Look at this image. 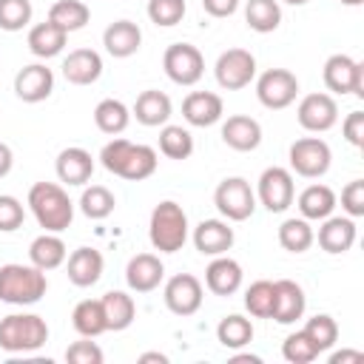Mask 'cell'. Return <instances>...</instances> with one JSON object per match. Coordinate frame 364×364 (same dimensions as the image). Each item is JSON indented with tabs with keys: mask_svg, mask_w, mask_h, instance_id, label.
I'll return each instance as SVG.
<instances>
[{
	"mask_svg": "<svg viewBox=\"0 0 364 364\" xmlns=\"http://www.w3.org/2000/svg\"><path fill=\"white\" fill-rule=\"evenodd\" d=\"M100 162L114 176H122V179H131V182H142L156 171L159 159H156V151L151 145H136L131 139L117 136V139L102 145Z\"/></svg>",
	"mask_w": 364,
	"mask_h": 364,
	"instance_id": "1",
	"label": "cell"
},
{
	"mask_svg": "<svg viewBox=\"0 0 364 364\" xmlns=\"http://www.w3.org/2000/svg\"><path fill=\"white\" fill-rule=\"evenodd\" d=\"M28 208L37 225L48 233H60L74 222V202L57 182H34L28 191Z\"/></svg>",
	"mask_w": 364,
	"mask_h": 364,
	"instance_id": "2",
	"label": "cell"
},
{
	"mask_svg": "<svg viewBox=\"0 0 364 364\" xmlns=\"http://www.w3.org/2000/svg\"><path fill=\"white\" fill-rule=\"evenodd\" d=\"M48 290V279L46 270L34 267V264H3L0 267V301L6 304H37Z\"/></svg>",
	"mask_w": 364,
	"mask_h": 364,
	"instance_id": "3",
	"label": "cell"
},
{
	"mask_svg": "<svg viewBox=\"0 0 364 364\" xmlns=\"http://www.w3.org/2000/svg\"><path fill=\"white\" fill-rule=\"evenodd\" d=\"M148 239H151L154 250H159V253L182 250V245L188 242V213L182 210V205H176L173 199L159 202L151 210Z\"/></svg>",
	"mask_w": 364,
	"mask_h": 364,
	"instance_id": "4",
	"label": "cell"
},
{
	"mask_svg": "<svg viewBox=\"0 0 364 364\" xmlns=\"http://www.w3.org/2000/svg\"><path fill=\"white\" fill-rule=\"evenodd\" d=\"M48 341V324L37 313H11L0 318V347L6 353H34Z\"/></svg>",
	"mask_w": 364,
	"mask_h": 364,
	"instance_id": "5",
	"label": "cell"
},
{
	"mask_svg": "<svg viewBox=\"0 0 364 364\" xmlns=\"http://www.w3.org/2000/svg\"><path fill=\"white\" fill-rule=\"evenodd\" d=\"M213 205L228 222H245L256 210V193L245 176H228L216 185Z\"/></svg>",
	"mask_w": 364,
	"mask_h": 364,
	"instance_id": "6",
	"label": "cell"
},
{
	"mask_svg": "<svg viewBox=\"0 0 364 364\" xmlns=\"http://www.w3.org/2000/svg\"><path fill=\"white\" fill-rule=\"evenodd\" d=\"M162 68L176 85H196L205 74V57L191 43H173L162 54Z\"/></svg>",
	"mask_w": 364,
	"mask_h": 364,
	"instance_id": "7",
	"label": "cell"
},
{
	"mask_svg": "<svg viewBox=\"0 0 364 364\" xmlns=\"http://www.w3.org/2000/svg\"><path fill=\"white\" fill-rule=\"evenodd\" d=\"M290 168L304 179H318L330 171L333 151L321 136H301L290 145Z\"/></svg>",
	"mask_w": 364,
	"mask_h": 364,
	"instance_id": "8",
	"label": "cell"
},
{
	"mask_svg": "<svg viewBox=\"0 0 364 364\" xmlns=\"http://www.w3.org/2000/svg\"><path fill=\"white\" fill-rule=\"evenodd\" d=\"M256 97H259V102L264 108L282 111V108H287V105L296 102V97H299V80L287 68H267L256 80Z\"/></svg>",
	"mask_w": 364,
	"mask_h": 364,
	"instance_id": "9",
	"label": "cell"
},
{
	"mask_svg": "<svg viewBox=\"0 0 364 364\" xmlns=\"http://www.w3.org/2000/svg\"><path fill=\"white\" fill-rule=\"evenodd\" d=\"M213 74H216V82L225 91L247 88L256 77V57L247 48H228V51L219 54V60L213 65Z\"/></svg>",
	"mask_w": 364,
	"mask_h": 364,
	"instance_id": "10",
	"label": "cell"
},
{
	"mask_svg": "<svg viewBox=\"0 0 364 364\" xmlns=\"http://www.w3.org/2000/svg\"><path fill=\"white\" fill-rule=\"evenodd\" d=\"M256 199L270 210V213H284L293 199H296V185H293V173L287 168H264L259 176V188H256Z\"/></svg>",
	"mask_w": 364,
	"mask_h": 364,
	"instance_id": "11",
	"label": "cell"
},
{
	"mask_svg": "<svg viewBox=\"0 0 364 364\" xmlns=\"http://www.w3.org/2000/svg\"><path fill=\"white\" fill-rule=\"evenodd\" d=\"M324 85L333 94L364 97V65L350 54H333L324 63Z\"/></svg>",
	"mask_w": 364,
	"mask_h": 364,
	"instance_id": "12",
	"label": "cell"
},
{
	"mask_svg": "<svg viewBox=\"0 0 364 364\" xmlns=\"http://www.w3.org/2000/svg\"><path fill=\"white\" fill-rule=\"evenodd\" d=\"M296 119L304 131L310 134H324L338 122V102L333 94L327 91H316L301 97L299 108H296Z\"/></svg>",
	"mask_w": 364,
	"mask_h": 364,
	"instance_id": "13",
	"label": "cell"
},
{
	"mask_svg": "<svg viewBox=\"0 0 364 364\" xmlns=\"http://www.w3.org/2000/svg\"><path fill=\"white\" fill-rule=\"evenodd\" d=\"M205 290L193 273H176L165 282V304L173 316H193L202 307Z\"/></svg>",
	"mask_w": 364,
	"mask_h": 364,
	"instance_id": "14",
	"label": "cell"
},
{
	"mask_svg": "<svg viewBox=\"0 0 364 364\" xmlns=\"http://www.w3.org/2000/svg\"><path fill=\"white\" fill-rule=\"evenodd\" d=\"M51 91H54V71L46 68L43 63L23 65L14 77V94L23 102H43L51 97Z\"/></svg>",
	"mask_w": 364,
	"mask_h": 364,
	"instance_id": "15",
	"label": "cell"
},
{
	"mask_svg": "<svg viewBox=\"0 0 364 364\" xmlns=\"http://www.w3.org/2000/svg\"><path fill=\"white\" fill-rule=\"evenodd\" d=\"M162 279H165V264L159 256H154V253L131 256V262L125 267V282L134 293H151L162 284Z\"/></svg>",
	"mask_w": 364,
	"mask_h": 364,
	"instance_id": "16",
	"label": "cell"
},
{
	"mask_svg": "<svg viewBox=\"0 0 364 364\" xmlns=\"http://www.w3.org/2000/svg\"><path fill=\"white\" fill-rule=\"evenodd\" d=\"M233 228L225 219H202L193 228V247L202 256H222L233 247Z\"/></svg>",
	"mask_w": 364,
	"mask_h": 364,
	"instance_id": "17",
	"label": "cell"
},
{
	"mask_svg": "<svg viewBox=\"0 0 364 364\" xmlns=\"http://www.w3.org/2000/svg\"><path fill=\"white\" fill-rule=\"evenodd\" d=\"M102 270H105V259L97 247H77V250H71V256L65 262V273L74 287L97 284L102 279Z\"/></svg>",
	"mask_w": 364,
	"mask_h": 364,
	"instance_id": "18",
	"label": "cell"
},
{
	"mask_svg": "<svg viewBox=\"0 0 364 364\" xmlns=\"http://www.w3.org/2000/svg\"><path fill=\"white\" fill-rule=\"evenodd\" d=\"M225 114V105H222V97L213 94V91H191L182 102V117L188 125H196V128H208L213 122H219Z\"/></svg>",
	"mask_w": 364,
	"mask_h": 364,
	"instance_id": "19",
	"label": "cell"
},
{
	"mask_svg": "<svg viewBox=\"0 0 364 364\" xmlns=\"http://www.w3.org/2000/svg\"><path fill=\"white\" fill-rule=\"evenodd\" d=\"M222 142L233 151H256L262 145V125L247 114H233L222 122Z\"/></svg>",
	"mask_w": 364,
	"mask_h": 364,
	"instance_id": "20",
	"label": "cell"
},
{
	"mask_svg": "<svg viewBox=\"0 0 364 364\" xmlns=\"http://www.w3.org/2000/svg\"><path fill=\"white\" fill-rule=\"evenodd\" d=\"M276 287V301H273V321L279 324H293L304 316V307H307V299H304V290L301 284H296L293 279H279L273 282Z\"/></svg>",
	"mask_w": 364,
	"mask_h": 364,
	"instance_id": "21",
	"label": "cell"
},
{
	"mask_svg": "<svg viewBox=\"0 0 364 364\" xmlns=\"http://www.w3.org/2000/svg\"><path fill=\"white\" fill-rule=\"evenodd\" d=\"M205 287L213 296H233L242 287V264L230 256H213V262L205 270Z\"/></svg>",
	"mask_w": 364,
	"mask_h": 364,
	"instance_id": "22",
	"label": "cell"
},
{
	"mask_svg": "<svg viewBox=\"0 0 364 364\" xmlns=\"http://www.w3.org/2000/svg\"><path fill=\"white\" fill-rule=\"evenodd\" d=\"M63 77L74 85H91L102 77V57L94 48H74L63 60Z\"/></svg>",
	"mask_w": 364,
	"mask_h": 364,
	"instance_id": "23",
	"label": "cell"
},
{
	"mask_svg": "<svg viewBox=\"0 0 364 364\" xmlns=\"http://www.w3.org/2000/svg\"><path fill=\"white\" fill-rule=\"evenodd\" d=\"M318 247L324 253H347L355 245V222L350 216H327L318 228Z\"/></svg>",
	"mask_w": 364,
	"mask_h": 364,
	"instance_id": "24",
	"label": "cell"
},
{
	"mask_svg": "<svg viewBox=\"0 0 364 364\" xmlns=\"http://www.w3.org/2000/svg\"><path fill=\"white\" fill-rule=\"evenodd\" d=\"M173 114V102L165 91H156V88H148L136 97L134 108H131V117H136L139 125H148V128H156V125H165Z\"/></svg>",
	"mask_w": 364,
	"mask_h": 364,
	"instance_id": "25",
	"label": "cell"
},
{
	"mask_svg": "<svg viewBox=\"0 0 364 364\" xmlns=\"http://www.w3.org/2000/svg\"><path fill=\"white\" fill-rule=\"evenodd\" d=\"M102 46H105V51H108L111 57L125 60V57H131V54L139 51V46H142V31H139V26L131 23V20H117V23H111V26L102 31Z\"/></svg>",
	"mask_w": 364,
	"mask_h": 364,
	"instance_id": "26",
	"label": "cell"
},
{
	"mask_svg": "<svg viewBox=\"0 0 364 364\" xmlns=\"http://www.w3.org/2000/svg\"><path fill=\"white\" fill-rule=\"evenodd\" d=\"M54 168H57L60 182H65V185H85L91 179V173H94V156L85 148L71 145V148H63L57 154V165Z\"/></svg>",
	"mask_w": 364,
	"mask_h": 364,
	"instance_id": "27",
	"label": "cell"
},
{
	"mask_svg": "<svg viewBox=\"0 0 364 364\" xmlns=\"http://www.w3.org/2000/svg\"><path fill=\"white\" fill-rule=\"evenodd\" d=\"M296 205H299L301 219H307V222H321V219H327V216L336 210V193H333V188H327V185H307V188L299 193Z\"/></svg>",
	"mask_w": 364,
	"mask_h": 364,
	"instance_id": "28",
	"label": "cell"
},
{
	"mask_svg": "<svg viewBox=\"0 0 364 364\" xmlns=\"http://www.w3.org/2000/svg\"><path fill=\"white\" fill-rule=\"evenodd\" d=\"M65 40H68V34L60 26H54L51 20H46V23L31 26V31H28V51L34 57H40V60H48V57H57L65 48Z\"/></svg>",
	"mask_w": 364,
	"mask_h": 364,
	"instance_id": "29",
	"label": "cell"
},
{
	"mask_svg": "<svg viewBox=\"0 0 364 364\" xmlns=\"http://www.w3.org/2000/svg\"><path fill=\"white\" fill-rule=\"evenodd\" d=\"M28 259L40 270H54V267H60L68 259V250H65V242L57 233H48L46 230V233H40L28 245Z\"/></svg>",
	"mask_w": 364,
	"mask_h": 364,
	"instance_id": "30",
	"label": "cell"
},
{
	"mask_svg": "<svg viewBox=\"0 0 364 364\" xmlns=\"http://www.w3.org/2000/svg\"><path fill=\"white\" fill-rule=\"evenodd\" d=\"M102 313H105V327L108 330H125L131 327L134 316H136V304H134V296H128L125 290H108L102 299Z\"/></svg>",
	"mask_w": 364,
	"mask_h": 364,
	"instance_id": "31",
	"label": "cell"
},
{
	"mask_svg": "<svg viewBox=\"0 0 364 364\" xmlns=\"http://www.w3.org/2000/svg\"><path fill=\"white\" fill-rule=\"evenodd\" d=\"M94 122H97V128H100L102 134L117 136V134H122V131L128 128V122H131V108H128L122 100H114V97L100 100L97 108H94Z\"/></svg>",
	"mask_w": 364,
	"mask_h": 364,
	"instance_id": "32",
	"label": "cell"
},
{
	"mask_svg": "<svg viewBox=\"0 0 364 364\" xmlns=\"http://www.w3.org/2000/svg\"><path fill=\"white\" fill-rule=\"evenodd\" d=\"M71 324L80 336L85 338H97L100 333H105V313H102V301L100 299H82L77 301L74 313H71Z\"/></svg>",
	"mask_w": 364,
	"mask_h": 364,
	"instance_id": "33",
	"label": "cell"
},
{
	"mask_svg": "<svg viewBox=\"0 0 364 364\" xmlns=\"http://www.w3.org/2000/svg\"><path fill=\"white\" fill-rule=\"evenodd\" d=\"M48 20L54 26H60L65 34H71V31L85 28V23L91 20V9L82 0H57L48 9Z\"/></svg>",
	"mask_w": 364,
	"mask_h": 364,
	"instance_id": "34",
	"label": "cell"
},
{
	"mask_svg": "<svg viewBox=\"0 0 364 364\" xmlns=\"http://www.w3.org/2000/svg\"><path fill=\"white\" fill-rule=\"evenodd\" d=\"M216 338L228 350H242L245 344L253 341V324H250V318H245L239 313H230L216 324Z\"/></svg>",
	"mask_w": 364,
	"mask_h": 364,
	"instance_id": "35",
	"label": "cell"
},
{
	"mask_svg": "<svg viewBox=\"0 0 364 364\" xmlns=\"http://www.w3.org/2000/svg\"><path fill=\"white\" fill-rule=\"evenodd\" d=\"M245 20L253 31L259 34H270L279 28L282 23V6L279 0H247L245 6Z\"/></svg>",
	"mask_w": 364,
	"mask_h": 364,
	"instance_id": "36",
	"label": "cell"
},
{
	"mask_svg": "<svg viewBox=\"0 0 364 364\" xmlns=\"http://www.w3.org/2000/svg\"><path fill=\"white\" fill-rule=\"evenodd\" d=\"M316 242V233L310 228L307 219H284L282 228H279V245L290 253H304L310 245Z\"/></svg>",
	"mask_w": 364,
	"mask_h": 364,
	"instance_id": "37",
	"label": "cell"
},
{
	"mask_svg": "<svg viewBox=\"0 0 364 364\" xmlns=\"http://www.w3.org/2000/svg\"><path fill=\"white\" fill-rule=\"evenodd\" d=\"M159 151L168 156V159H188L193 154V136L188 128L182 125H162L159 131Z\"/></svg>",
	"mask_w": 364,
	"mask_h": 364,
	"instance_id": "38",
	"label": "cell"
},
{
	"mask_svg": "<svg viewBox=\"0 0 364 364\" xmlns=\"http://www.w3.org/2000/svg\"><path fill=\"white\" fill-rule=\"evenodd\" d=\"M114 208H117V199L105 185H91L80 196V210L88 219H105V216L114 213Z\"/></svg>",
	"mask_w": 364,
	"mask_h": 364,
	"instance_id": "39",
	"label": "cell"
},
{
	"mask_svg": "<svg viewBox=\"0 0 364 364\" xmlns=\"http://www.w3.org/2000/svg\"><path fill=\"white\" fill-rule=\"evenodd\" d=\"M273 301H276V287L267 279H259L245 290V307L256 318H270L273 316Z\"/></svg>",
	"mask_w": 364,
	"mask_h": 364,
	"instance_id": "40",
	"label": "cell"
},
{
	"mask_svg": "<svg viewBox=\"0 0 364 364\" xmlns=\"http://www.w3.org/2000/svg\"><path fill=\"white\" fill-rule=\"evenodd\" d=\"M301 330H304V336L313 341V347H316L318 353L330 350V347L338 341V324H336V318L327 316V313H318V316L307 318V324H304Z\"/></svg>",
	"mask_w": 364,
	"mask_h": 364,
	"instance_id": "41",
	"label": "cell"
},
{
	"mask_svg": "<svg viewBox=\"0 0 364 364\" xmlns=\"http://www.w3.org/2000/svg\"><path fill=\"white\" fill-rule=\"evenodd\" d=\"M31 0H0V28L3 31H20L31 23Z\"/></svg>",
	"mask_w": 364,
	"mask_h": 364,
	"instance_id": "42",
	"label": "cell"
},
{
	"mask_svg": "<svg viewBox=\"0 0 364 364\" xmlns=\"http://www.w3.org/2000/svg\"><path fill=\"white\" fill-rule=\"evenodd\" d=\"M282 355H284V361H290V364H310V361L318 358V350H316L313 341L304 336V330H296V333H290V336L284 338Z\"/></svg>",
	"mask_w": 364,
	"mask_h": 364,
	"instance_id": "43",
	"label": "cell"
},
{
	"mask_svg": "<svg viewBox=\"0 0 364 364\" xmlns=\"http://www.w3.org/2000/svg\"><path fill=\"white\" fill-rule=\"evenodd\" d=\"M185 11H188L185 0H148V17H151V23H156L162 28L182 23Z\"/></svg>",
	"mask_w": 364,
	"mask_h": 364,
	"instance_id": "44",
	"label": "cell"
},
{
	"mask_svg": "<svg viewBox=\"0 0 364 364\" xmlns=\"http://www.w3.org/2000/svg\"><path fill=\"white\" fill-rule=\"evenodd\" d=\"M26 219V210H23V202L17 196H9V193H0V230L3 233H11L23 225Z\"/></svg>",
	"mask_w": 364,
	"mask_h": 364,
	"instance_id": "45",
	"label": "cell"
},
{
	"mask_svg": "<svg viewBox=\"0 0 364 364\" xmlns=\"http://www.w3.org/2000/svg\"><path fill=\"white\" fill-rule=\"evenodd\" d=\"M102 350L97 347V341H91V338H85L82 336V341H74L68 350H65V361H71V364H102Z\"/></svg>",
	"mask_w": 364,
	"mask_h": 364,
	"instance_id": "46",
	"label": "cell"
},
{
	"mask_svg": "<svg viewBox=\"0 0 364 364\" xmlns=\"http://www.w3.org/2000/svg\"><path fill=\"white\" fill-rule=\"evenodd\" d=\"M341 208L350 219L364 216V179H353L341 191Z\"/></svg>",
	"mask_w": 364,
	"mask_h": 364,
	"instance_id": "47",
	"label": "cell"
},
{
	"mask_svg": "<svg viewBox=\"0 0 364 364\" xmlns=\"http://www.w3.org/2000/svg\"><path fill=\"white\" fill-rule=\"evenodd\" d=\"M344 139L355 148H364V111H350L347 119L341 122Z\"/></svg>",
	"mask_w": 364,
	"mask_h": 364,
	"instance_id": "48",
	"label": "cell"
},
{
	"mask_svg": "<svg viewBox=\"0 0 364 364\" xmlns=\"http://www.w3.org/2000/svg\"><path fill=\"white\" fill-rule=\"evenodd\" d=\"M202 9L210 17H230L239 9V0H202Z\"/></svg>",
	"mask_w": 364,
	"mask_h": 364,
	"instance_id": "49",
	"label": "cell"
},
{
	"mask_svg": "<svg viewBox=\"0 0 364 364\" xmlns=\"http://www.w3.org/2000/svg\"><path fill=\"white\" fill-rule=\"evenodd\" d=\"M11 165H14V154H11V148L6 142H0V179L11 171Z\"/></svg>",
	"mask_w": 364,
	"mask_h": 364,
	"instance_id": "50",
	"label": "cell"
},
{
	"mask_svg": "<svg viewBox=\"0 0 364 364\" xmlns=\"http://www.w3.org/2000/svg\"><path fill=\"white\" fill-rule=\"evenodd\" d=\"M364 358V353H358V350H338V353H333L330 355V364H344V361H361Z\"/></svg>",
	"mask_w": 364,
	"mask_h": 364,
	"instance_id": "51",
	"label": "cell"
},
{
	"mask_svg": "<svg viewBox=\"0 0 364 364\" xmlns=\"http://www.w3.org/2000/svg\"><path fill=\"white\" fill-rule=\"evenodd\" d=\"M148 361L168 364V355H165V353H142V355H139V364H148Z\"/></svg>",
	"mask_w": 364,
	"mask_h": 364,
	"instance_id": "52",
	"label": "cell"
},
{
	"mask_svg": "<svg viewBox=\"0 0 364 364\" xmlns=\"http://www.w3.org/2000/svg\"><path fill=\"white\" fill-rule=\"evenodd\" d=\"M233 361H236V364H239V361H250V364H259L262 358H259V355H233Z\"/></svg>",
	"mask_w": 364,
	"mask_h": 364,
	"instance_id": "53",
	"label": "cell"
},
{
	"mask_svg": "<svg viewBox=\"0 0 364 364\" xmlns=\"http://www.w3.org/2000/svg\"><path fill=\"white\" fill-rule=\"evenodd\" d=\"M282 3H290V6H304V3H310V0H282Z\"/></svg>",
	"mask_w": 364,
	"mask_h": 364,
	"instance_id": "54",
	"label": "cell"
},
{
	"mask_svg": "<svg viewBox=\"0 0 364 364\" xmlns=\"http://www.w3.org/2000/svg\"><path fill=\"white\" fill-rule=\"evenodd\" d=\"M338 3H344V6H361L364 0H338Z\"/></svg>",
	"mask_w": 364,
	"mask_h": 364,
	"instance_id": "55",
	"label": "cell"
}]
</instances>
